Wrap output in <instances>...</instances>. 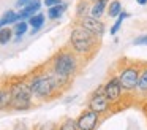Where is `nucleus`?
Returning a JSON list of instances; mask_svg holds the SVG:
<instances>
[{
  "label": "nucleus",
  "instance_id": "nucleus-26",
  "mask_svg": "<svg viewBox=\"0 0 147 130\" xmlns=\"http://www.w3.org/2000/svg\"><path fill=\"white\" fill-rule=\"evenodd\" d=\"M136 2L139 3V5H146V3H147V0H136Z\"/></svg>",
  "mask_w": 147,
  "mask_h": 130
},
{
  "label": "nucleus",
  "instance_id": "nucleus-22",
  "mask_svg": "<svg viewBox=\"0 0 147 130\" xmlns=\"http://www.w3.org/2000/svg\"><path fill=\"white\" fill-rule=\"evenodd\" d=\"M134 44H147V33L146 35H141V37H138L136 40L133 41Z\"/></svg>",
  "mask_w": 147,
  "mask_h": 130
},
{
  "label": "nucleus",
  "instance_id": "nucleus-3",
  "mask_svg": "<svg viewBox=\"0 0 147 130\" xmlns=\"http://www.w3.org/2000/svg\"><path fill=\"white\" fill-rule=\"evenodd\" d=\"M81 57L71 49L70 46L68 48H62L59 52L54 54V57L49 62V68L52 70L54 73L63 76V78L73 79L74 76L79 73L81 68Z\"/></svg>",
  "mask_w": 147,
  "mask_h": 130
},
{
  "label": "nucleus",
  "instance_id": "nucleus-4",
  "mask_svg": "<svg viewBox=\"0 0 147 130\" xmlns=\"http://www.w3.org/2000/svg\"><path fill=\"white\" fill-rule=\"evenodd\" d=\"M10 86V92H11V106L10 110L14 111H27L32 108L33 103V95L32 91L29 87L26 76L24 78H13L8 81Z\"/></svg>",
  "mask_w": 147,
  "mask_h": 130
},
{
  "label": "nucleus",
  "instance_id": "nucleus-21",
  "mask_svg": "<svg viewBox=\"0 0 147 130\" xmlns=\"http://www.w3.org/2000/svg\"><path fill=\"white\" fill-rule=\"evenodd\" d=\"M59 130H78L76 119H73V117H67V119H63V122L59 125Z\"/></svg>",
  "mask_w": 147,
  "mask_h": 130
},
{
  "label": "nucleus",
  "instance_id": "nucleus-16",
  "mask_svg": "<svg viewBox=\"0 0 147 130\" xmlns=\"http://www.w3.org/2000/svg\"><path fill=\"white\" fill-rule=\"evenodd\" d=\"M106 8H108V14L109 18H117L119 13L122 11V3L119 2V0H112L109 5H106Z\"/></svg>",
  "mask_w": 147,
  "mask_h": 130
},
{
  "label": "nucleus",
  "instance_id": "nucleus-11",
  "mask_svg": "<svg viewBox=\"0 0 147 130\" xmlns=\"http://www.w3.org/2000/svg\"><path fill=\"white\" fill-rule=\"evenodd\" d=\"M11 106V92L8 82H5L3 86H0V111L10 110Z\"/></svg>",
  "mask_w": 147,
  "mask_h": 130
},
{
  "label": "nucleus",
  "instance_id": "nucleus-7",
  "mask_svg": "<svg viewBox=\"0 0 147 130\" xmlns=\"http://www.w3.org/2000/svg\"><path fill=\"white\" fill-rule=\"evenodd\" d=\"M87 108L92 110V111H95V113H98L100 116H106V114L112 110L111 103H109L108 98L105 97V94H103L101 86L92 92V95H90V98H89V105H87Z\"/></svg>",
  "mask_w": 147,
  "mask_h": 130
},
{
  "label": "nucleus",
  "instance_id": "nucleus-13",
  "mask_svg": "<svg viewBox=\"0 0 147 130\" xmlns=\"http://www.w3.org/2000/svg\"><path fill=\"white\" fill-rule=\"evenodd\" d=\"M27 21H29L27 24L33 27V33H35V32L38 30V29H41L43 24H45V14H43V13H35V14H32Z\"/></svg>",
  "mask_w": 147,
  "mask_h": 130
},
{
  "label": "nucleus",
  "instance_id": "nucleus-17",
  "mask_svg": "<svg viewBox=\"0 0 147 130\" xmlns=\"http://www.w3.org/2000/svg\"><path fill=\"white\" fill-rule=\"evenodd\" d=\"M27 29H29V24H27L26 21H18V22H14L13 33L16 35L18 38H21L24 33H27Z\"/></svg>",
  "mask_w": 147,
  "mask_h": 130
},
{
  "label": "nucleus",
  "instance_id": "nucleus-9",
  "mask_svg": "<svg viewBox=\"0 0 147 130\" xmlns=\"http://www.w3.org/2000/svg\"><path fill=\"white\" fill-rule=\"evenodd\" d=\"M76 24H79L81 27L87 29L89 32H92L93 35H96V37L101 38L103 35H105V22L100 21V18H93V16L90 14H86L82 16V18H78Z\"/></svg>",
  "mask_w": 147,
  "mask_h": 130
},
{
  "label": "nucleus",
  "instance_id": "nucleus-29",
  "mask_svg": "<svg viewBox=\"0 0 147 130\" xmlns=\"http://www.w3.org/2000/svg\"><path fill=\"white\" fill-rule=\"evenodd\" d=\"M146 101H147V97H146Z\"/></svg>",
  "mask_w": 147,
  "mask_h": 130
},
{
  "label": "nucleus",
  "instance_id": "nucleus-14",
  "mask_svg": "<svg viewBox=\"0 0 147 130\" xmlns=\"http://www.w3.org/2000/svg\"><path fill=\"white\" fill-rule=\"evenodd\" d=\"M106 5H108V0H100V2H95L90 8L89 14L93 16V18H101V14L105 13L106 10Z\"/></svg>",
  "mask_w": 147,
  "mask_h": 130
},
{
  "label": "nucleus",
  "instance_id": "nucleus-2",
  "mask_svg": "<svg viewBox=\"0 0 147 130\" xmlns=\"http://www.w3.org/2000/svg\"><path fill=\"white\" fill-rule=\"evenodd\" d=\"M101 38L93 35L87 29L81 27L79 24H74L70 32V48L81 57V59L90 60L100 49Z\"/></svg>",
  "mask_w": 147,
  "mask_h": 130
},
{
  "label": "nucleus",
  "instance_id": "nucleus-23",
  "mask_svg": "<svg viewBox=\"0 0 147 130\" xmlns=\"http://www.w3.org/2000/svg\"><path fill=\"white\" fill-rule=\"evenodd\" d=\"M59 3H62V0H45V5L48 6H54V5H59Z\"/></svg>",
  "mask_w": 147,
  "mask_h": 130
},
{
  "label": "nucleus",
  "instance_id": "nucleus-25",
  "mask_svg": "<svg viewBox=\"0 0 147 130\" xmlns=\"http://www.w3.org/2000/svg\"><path fill=\"white\" fill-rule=\"evenodd\" d=\"M142 108H144V113H146V116H147V101L142 103Z\"/></svg>",
  "mask_w": 147,
  "mask_h": 130
},
{
  "label": "nucleus",
  "instance_id": "nucleus-28",
  "mask_svg": "<svg viewBox=\"0 0 147 130\" xmlns=\"http://www.w3.org/2000/svg\"><path fill=\"white\" fill-rule=\"evenodd\" d=\"M35 130H43V129H41V127H36V129H35Z\"/></svg>",
  "mask_w": 147,
  "mask_h": 130
},
{
  "label": "nucleus",
  "instance_id": "nucleus-8",
  "mask_svg": "<svg viewBox=\"0 0 147 130\" xmlns=\"http://www.w3.org/2000/svg\"><path fill=\"white\" fill-rule=\"evenodd\" d=\"M100 119H101V116H100L98 113H95V111L87 108V110H84L76 119L78 130H96V127H98V124H100Z\"/></svg>",
  "mask_w": 147,
  "mask_h": 130
},
{
  "label": "nucleus",
  "instance_id": "nucleus-24",
  "mask_svg": "<svg viewBox=\"0 0 147 130\" xmlns=\"http://www.w3.org/2000/svg\"><path fill=\"white\" fill-rule=\"evenodd\" d=\"M27 2H30V0H18V6H24Z\"/></svg>",
  "mask_w": 147,
  "mask_h": 130
},
{
  "label": "nucleus",
  "instance_id": "nucleus-27",
  "mask_svg": "<svg viewBox=\"0 0 147 130\" xmlns=\"http://www.w3.org/2000/svg\"><path fill=\"white\" fill-rule=\"evenodd\" d=\"M89 3H95V2H100V0H87Z\"/></svg>",
  "mask_w": 147,
  "mask_h": 130
},
{
  "label": "nucleus",
  "instance_id": "nucleus-6",
  "mask_svg": "<svg viewBox=\"0 0 147 130\" xmlns=\"http://www.w3.org/2000/svg\"><path fill=\"white\" fill-rule=\"evenodd\" d=\"M101 87H103V94L108 98V101L111 103L112 108L119 106L122 103V100H123V91H122V86H120V82H119L115 75L109 76Z\"/></svg>",
  "mask_w": 147,
  "mask_h": 130
},
{
  "label": "nucleus",
  "instance_id": "nucleus-15",
  "mask_svg": "<svg viewBox=\"0 0 147 130\" xmlns=\"http://www.w3.org/2000/svg\"><path fill=\"white\" fill-rule=\"evenodd\" d=\"M18 21H19V19H18V13L13 11V10H8V11L0 18V29L7 24H14V22H18Z\"/></svg>",
  "mask_w": 147,
  "mask_h": 130
},
{
  "label": "nucleus",
  "instance_id": "nucleus-1",
  "mask_svg": "<svg viewBox=\"0 0 147 130\" xmlns=\"http://www.w3.org/2000/svg\"><path fill=\"white\" fill-rule=\"evenodd\" d=\"M32 95L38 100H52V98L62 95L70 87L73 79L63 78V76L54 73L49 65H43L40 68L33 70L29 76H26Z\"/></svg>",
  "mask_w": 147,
  "mask_h": 130
},
{
  "label": "nucleus",
  "instance_id": "nucleus-20",
  "mask_svg": "<svg viewBox=\"0 0 147 130\" xmlns=\"http://www.w3.org/2000/svg\"><path fill=\"white\" fill-rule=\"evenodd\" d=\"M13 38V30L8 27H2L0 29V44H7L11 41Z\"/></svg>",
  "mask_w": 147,
  "mask_h": 130
},
{
  "label": "nucleus",
  "instance_id": "nucleus-10",
  "mask_svg": "<svg viewBox=\"0 0 147 130\" xmlns=\"http://www.w3.org/2000/svg\"><path fill=\"white\" fill-rule=\"evenodd\" d=\"M134 97L141 100V103L146 101L147 97V62H141L139 67V75H138V82H136V91Z\"/></svg>",
  "mask_w": 147,
  "mask_h": 130
},
{
  "label": "nucleus",
  "instance_id": "nucleus-18",
  "mask_svg": "<svg viewBox=\"0 0 147 130\" xmlns=\"http://www.w3.org/2000/svg\"><path fill=\"white\" fill-rule=\"evenodd\" d=\"M89 11H90L89 10V2H87V0H79V2H78V8H76V19L89 14Z\"/></svg>",
  "mask_w": 147,
  "mask_h": 130
},
{
  "label": "nucleus",
  "instance_id": "nucleus-5",
  "mask_svg": "<svg viewBox=\"0 0 147 130\" xmlns=\"http://www.w3.org/2000/svg\"><path fill=\"white\" fill-rule=\"evenodd\" d=\"M117 76L119 82L122 86V91L127 94H133L136 91V82H138V75H139V67L141 62H131L127 59H120L117 62Z\"/></svg>",
  "mask_w": 147,
  "mask_h": 130
},
{
  "label": "nucleus",
  "instance_id": "nucleus-19",
  "mask_svg": "<svg viewBox=\"0 0 147 130\" xmlns=\"http://www.w3.org/2000/svg\"><path fill=\"white\" fill-rule=\"evenodd\" d=\"M128 16H130V14H128L127 11H120V13H119V16H117V21H115V24L111 27V35H115V33H117V32H119V29L122 27V22H123L125 19L128 18Z\"/></svg>",
  "mask_w": 147,
  "mask_h": 130
},
{
  "label": "nucleus",
  "instance_id": "nucleus-12",
  "mask_svg": "<svg viewBox=\"0 0 147 130\" xmlns=\"http://www.w3.org/2000/svg\"><path fill=\"white\" fill-rule=\"evenodd\" d=\"M67 10V3H59V5H54V6H49L48 8V18L49 19H59L62 14L65 13Z\"/></svg>",
  "mask_w": 147,
  "mask_h": 130
}]
</instances>
